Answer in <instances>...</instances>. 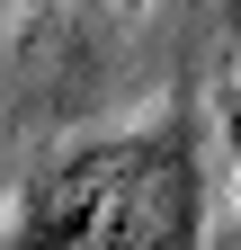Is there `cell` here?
Returning <instances> with one entry per match:
<instances>
[{
  "mask_svg": "<svg viewBox=\"0 0 241 250\" xmlns=\"http://www.w3.org/2000/svg\"><path fill=\"white\" fill-rule=\"evenodd\" d=\"M205 188L170 134L89 143L36 188L18 250H197Z\"/></svg>",
  "mask_w": 241,
  "mask_h": 250,
  "instance_id": "obj_1",
  "label": "cell"
},
{
  "mask_svg": "<svg viewBox=\"0 0 241 250\" xmlns=\"http://www.w3.org/2000/svg\"><path fill=\"white\" fill-rule=\"evenodd\" d=\"M232 45H241V9H232Z\"/></svg>",
  "mask_w": 241,
  "mask_h": 250,
  "instance_id": "obj_3",
  "label": "cell"
},
{
  "mask_svg": "<svg viewBox=\"0 0 241 250\" xmlns=\"http://www.w3.org/2000/svg\"><path fill=\"white\" fill-rule=\"evenodd\" d=\"M215 116H223V143H232V161H241V81H223V99H215Z\"/></svg>",
  "mask_w": 241,
  "mask_h": 250,
  "instance_id": "obj_2",
  "label": "cell"
}]
</instances>
